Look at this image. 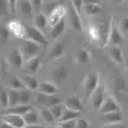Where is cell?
Returning <instances> with one entry per match:
<instances>
[{
  "mask_svg": "<svg viewBox=\"0 0 128 128\" xmlns=\"http://www.w3.org/2000/svg\"><path fill=\"white\" fill-rule=\"evenodd\" d=\"M64 108H66V107H64V104H63V103L56 104V106H54V107L49 108V109H50V112L53 113V116H54L55 120H59V119H60V117H62V114H63Z\"/></svg>",
  "mask_w": 128,
  "mask_h": 128,
  "instance_id": "cell-34",
  "label": "cell"
},
{
  "mask_svg": "<svg viewBox=\"0 0 128 128\" xmlns=\"http://www.w3.org/2000/svg\"><path fill=\"white\" fill-rule=\"evenodd\" d=\"M30 3H32V5H33V10L38 14V13H40V9H42V6H43V0H30Z\"/></svg>",
  "mask_w": 128,
  "mask_h": 128,
  "instance_id": "cell-39",
  "label": "cell"
},
{
  "mask_svg": "<svg viewBox=\"0 0 128 128\" xmlns=\"http://www.w3.org/2000/svg\"><path fill=\"white\" fill-rule=\"evenodd\" d=\"M3 120H5L6 123H9L10 126H13L14 128H24L26 126L24 117L19 116V114H13V113H6V116H4Z\"/></svg>",
  "mask_w": 128,
  "mask_h": 128,
  "instance_id": "cell-17",
  "label": "cell"
},
{
  "mask_svg": "<svg viewBox=\"0 0 128 128\" xmlns=\"http://www.w3.org/2000/svg\"><path fill=\"white\" fill-rule=\"evenodd\" d=\"M39 114H40L42 119L46 123H54L55 122V118H54V116H53V113L50 112L49 108H42Z\"/></svg>",
  "mask_w": 128,
  "mask_h": 128,
  "instance_id": "cell-31",
  "label": "cell"
},
{
  "mask_svg": "<svg viewBox=\"0 0 128 128\" xmlns=\"http://www.w3.org/2000/svg\"><path fill=\"white\" fill-rule=\"evenodd\" d=\"M0 106L3 108H9V97H8V89L0 86Z\"/></svg>",
  "mask_w": 128,
  "mask_h": 128,
  "instance_id": "cell-33",
  "label": "cell"
},
{
  "mask_svg": "<svg viewBox=\"0 0 128 128\" xmlns=\"http://www.w3.org/2000/svg\"><path fill=\"white\" fill-rule=\"evenodd\" d=\"M39 46H40L39 44H36V43H34V42H32L29 39H24L22 45H20V48H19L22 54H23V56H24V60L38 55L36 53L39 50Z\"/></svg>",
  "mask_w": 128,
  "mask_h": 128,
  "instance_id": "cell-4",
  "label": "cell"
},
{
  "mask_svg": "<svg viewBox=\"0 0 128 128\" xmlns=\"http://www.w3.org/2000/svg\"><path fill=\"white\" fill-rule=\"evenodd\" d=\"M49 128H59V127H49Z\"/></svg>",
  "mask_w": 128,
  "mask_h": 128,
  "instance_id": "cell-50",
  "label": "cell"
},
{
  "mask_svg": "<svg viewBox=\"0 0 128 128\" xmlns=\"http://www.w3.org/2000/svg\"><path fill=\"white\" fill-rule=\"evenodd\" d=\"M123 117L120 110L117 112H110V113H104L100 116V122L103 126H113V124H119L122 122Z\"/></svg>",
  "mask_w": 128,
  "mask_h": 128,
  "instance_id": "cell-10",
  "label": "cell"
},
{
  "mask_svg": "<svg viewBox=\"0 0 128 128\" xmlns=\"http://www.w3.org/2000/svg\"><path fill=\"white\" fill-rule=\"evenodd\" d=\"M113 3H120V2H123V0H112Z\"/></svg>",
  "mask_w": 128,
  "mask_h": 128,
  "instance_id": "cell-49",
  "label": "cell"
},
{
  "mask_svg": "<svg viewBox=\"0 0 128 128\" xmlns=\"http://www.w3.org/2000/svg\"><path fill=\"white\" fill-rule=\"evenodd\" d=\"M10 38V32L6 25H0V44L6 43Z\"/></svg>",
  "mask_w": 128,
  "mask_h": 128,
  "instance_id": "cell-36",
  "label": "cell"
},
{
  "mask_svg": "<svg viewBox=\"0 0 128 128\" xmlns=\"http://www.w3.org/2000/svg\"><path fill=\"white\" fill-rule=\"evenodd\" d=\"M122 42H123L122 32L119 30L118 26H116V25L112 23V24H110V28H109V33H108L107 43H108V44H112V46H118Z\"/></svg>",
  "mask_w": 128,
  "mask_h": 128,
  "instance_id": "cell-7",
  "label": "cell"
},
{
  "mask_svg": "<svg viewBox=\"0 0 128 128\" xmlns=\"http://www.w3.org/2000/svg\"><path fill=\"white\" fill-rule=\"evenodd\" d=\"M124 66H126V68L128 69V55L124 56Z\"/></svg>",
  "mask_w": 128,
  "mask_h": 128,
  "instance_id": "cell-48",
  "label": "cell"
},
{
  "mask_svg": "<svg viewBox=\"0 0 128 128\" xmlns=\"http://www.w3.org/2000/svg\"><path fill=\"white\" fill-rule=\"evenodd\" d=\"M90 59H92V55H90V53L86 48H80L78 50L77 63H79V64H88V63H90Z\"/></svg>",
  "mask_w": 128,
  "mask_h": 128,
  "instance_id": "cell-26",
  "label": "cell"
},
{
  "mask_svg": "<svg viewBox=\"0 0 128 128\" xmlns=\"http://www.w3.org/2000/svg\"><path fill=\"white\" fill-rule=\"evenodd\" d=\"M59 128H77V119L59 122Z\"/></svg>",
  "mask_w": 128,
  "mask_h": 128,
  "instance_id": "cell-38",
  "label": "cell"
},
{
  "mask_svg": "<svg viewBox=\"0 0 128 128\" xmlns=\"http://www.w3.org/2000/svg\"><path fill=\"white\" fill-rule=\"evenodd\" d=\"M0 128H14V127L10 126L9 123H6L5 120H2V122H0Z\"/></svg>",
  "mask_w": 128,
  "mask_h": 128,
  "instance_id": "cell-44",
  "label": "cell"
},
{
  "mask_svg": "<svg viewBox=\"0 0 128 128\" xmlns=\"http://www.w3.org/2000/svg\"><path fill=\"white\" fill-rule=\"evenodd\" d=\"M99 86V74L98 73H89L83 80V90L87 97H90L93 92Z\"/></svg>",
  "mask_w": 128,
  "mask_h": 128,
  "instance_id": "cell-2",
  "label": "cell"
},
{
  "mask_svg": "<svg viewBox=\"0 0 128 128\" xmlns=\"http://www.w3.org/2000/svg\"><path fill=\"white\" fill-rule=\"evenodd\" d=\"M9 86H10V88L16 89V90L25 89V84L23 83V80H22L20 78H12V79L9 80Z\"/></svg>",
  "mask_w": 128,
  "mask_h": 128,
  "instance_id": "cell-35",
  "label": "cell"
},
{
  "mask_svg": "<svg viewBox=\"0 0 128 128\" xmlns=\"http://www.w3.org/2000/svg\"><path fill=\"white\" fill-rule=\"evenodd\" d=\"M66 14H67V9L64 6H62V5L55 6L48 16V26H54L55 24H58L60 20L64 19Z\"/></svg>",
  "mask_w": 128,
  "mask_h": 128,
  "instance_id": "cell-6",
  "label": "cell"
},
{
  "mask_svg": "<svg viewBox=\"0 0 128 128\" xmlns=\"http://www.w3.org/2000/svg\"><path fill=\"white\" fill-rule=\"evenodd\" d=\"M67 14H68V20H69L70 26L77 32H83V24H82V20H80V15L74 10L73 6L69 10H67Z\"/></svg>",
  "mask_w": 128,
  "mask_h": 128,
  "instance_id": "cell-13",
  "label": "cell"
},
{
  "mask_svg": "<svg viewBox=\"0 0 128 128\" xmlns=\"http://www.w3.org/2000/svg\"><path fill=\"white\" fill-rule=\"evenodd\" d=\"M83 12L87 15H90V16L98 15L102 12V6H100V4H84Z\"/></svg>",
  "mask_w": 128,
  "mask_h": 128,
  "instance_id": "cell-29",
  "label": "cell"
},
{
  "mask_svg": "<svg viewBox=\"0 0 128 128\" xmlns=\"http://www.w3.org/2000/svg\"><path fill=\"white\" fill-rule=\"evenodd\" d=\"M8 4L10 6V9L13 12H16V4H18V0H8Z\"/></svg>",
  "mask_w": 128,
  "mask_h": 128,
  "instance_id": "cell-42",
  "label": "cell"
},
{
  "mask_svg": "<svg viewBox=\"0 0 128 128\" xmlns=\"http://www.w3.org/2000/svg\"><path fill=\"white\" fill-rule=\"evenodd\" d=\"M109 56L117 64H122L124 62V55H123V52H122V49L119 46H110V49H109Z\"/></svg>",
  "mask_w": 128,
  "mask_h": 128,
  "instance_id": "cell-22",
  "label": "cell"
},
{
  "mask_svg": "<svg viewBox=\"0 0 128 128\" xmlns=\"http://www.w3.org/2000/svg\"><path fill=\"white\" fill-rule=\"evenodd\" d=\"M38 92L39 93H43V94H48V96H54V94H58L59 89H58V87H56V84L54 82L45 80V82L39 83Z\"/></svg>",
  "mask_w": 128,
  "mask_h": 128,
  "instance_id": "cell-19",
  "label": "cell"
},
{
  "mask_svg": "<svg viewBox=\"0 0 128 128\" xmlns=\"http://www.w3.org/2000/svg\"><path fill=\"white\" fill-rule=\"evenodd\" d=\"M77 128H90V126L87 119L79 118V119H77Z\"/></svg>",
  "mask_w": 128,
  "mask_h": 128,
  "instance_id": "cell-41",
  "label": "cell"
},
{
  "mask_svg": "<svg viewBox=\"0 0 128 128\" xmlns=\"http://www.w3.org/2000/svg\"><path fill=\"white\" fill-rule=\"evenodd\" d=\"M35 102L36 104L42 106L43 108H52L56 104H60L63 103L60 98H58L55 94L54 96H48V94H43V93H36V97H35Z\"/></svg>",
  "mask_w": 128,
  "mask_h": 128,
  "instance_id": "cell-3",
  "label": "cell"
},
{
  "mask_svg": "<svg viewBox=\"0 0 128 128\" xmlns=\"http://www.w3.org/2000/svg\"><path fill=\"white\" fill-rule=\"evenodd\" d=\"M24 128H43V127L39 124H26Z\"/></svg>",
  "mask_w": 128,
  "mask_h": 128,
  "instance_id": "cell-46",
  "label": "cell"
},
{
  "mask_svg": "<svg viewBox=\"0 0 128 128\" xmlns=\"http://www.w3.org/2000/svg\"><path fill=\"white\" fill-rule=\"evenodd\" d=\"M63 104L66 108H69V109H73V110H77V112H83V109H84V104H83L82 99L78 96H74V94L69 96L63 102Z\"/></svg>",
  "mask_w": 128,
  "mask_h": 128,
  "instance_id": "cell-12",
  "label": "cell"
},
{
  "mask_svg": "<svg viewBox=\"0 0 128 128\" xmlns=\"http://www.w3.org/2000/svg\"><path fill=\"white\" fill-rule=\"evenodd\" d=\"M6 26H8L10 34H14L16 38L24 39V36H25V25H23L22 23H19L16 20H12V22L8 23Z\"/></svg>",
  "mask_w": 128,
  "mask_h": 128,
  "instance_id": "cell-18",
  "label": "cell"
},
{
  "mask_svg": "<svg viewBox=\"0 0 128 128\" xmlns=\"http://www.w3.org/2000/svg\"><path fill=\"white\" fill-rule=\"evenodd\" d=\"M39 117H40L39 112H38L36 109L32 108L26 114H24V120H25L26 124H38V122H39Z\"/></svg>",
  "mask_w": 128,
  "mask_h": 128,
  "instance_id": "cell-25",
  "label": "cell"
},
{
  "mask_svg": "<svg viewBox=\"0 0 128 128\" xmlns=\"http://www.w3.org/2000/svg\"><path fill=\"white\" fill-rule=\"evenodd\" d=\"M22 80H23V83L25 84V88H28V89H30V90H33V92L38 90V88H39V80H38L34 76L24 74V76L22 77Z\"/></svg>",
  "mask_w": 128,
  "mask_h": 128,
  "instance_id": "cell-21",
  "label": "cell"
},
{
  "mask_svg": "<svg viewBox=\"0 0 128 128\" xmlns=\"http://www.w3.org/2000/svg\"><path fill=\"white\" fill-rule=\"evenodd\" d=\"M84 4H99V0H84Z\"/></svg>",
  "mask_w": 128,
  "mask_h": 128,
  "instance_id": "cell-45",
  "label": "cell"
},
{
  "mask_svg": "<svg viewBox=\"0 0 128 128\" xmlns=\"http://www.w3.org/2000/svg\"><path fill=\"white\" fill-rule=\"evenodd\" d=\"M106 98H107V90H106L104 87H102V86L99 84L98 88H97V89L93 92V94L90 96V100H92L93 107H94L96 109H99Z\"/></svg>",
  "mask_w": 128,
  "mask_h": 128,
  "instance_id": "cell-8",
  "label": "cell"
},
{
  "mask_svg": "<svg viewBox=\"0 0 128 128\" xmlns=\"http://www.w3.org/2000/svg\"><path fill=\"white\" fill-rule=\"evenodd\" d=\"M66 26H67V24H66V20H60L58 24H55L54 26H50V30H49V35H50V38L53 39V40H56V39H59L60 38V35L66 32Z\"/></svg>",
  "mask_w": 128,
  "mask_h": 128,
  "instance_id": "cell-20",
  "label": "cell"
},
{
  "mask_svg": "<svg viewBox=\"0 0 128 128\" xmlns=\"http://www.w3.org/2000/svg\"><path fill=\"white\" fill-rule=\"evenodd\" d=\"M6 12V0H0V13Z\"/></svg>",
  "mask_w": 128,
  "mask_h": 128,
  "instance_id": "cell-43",
  "label": "cell"
},
{
  "mask_svg": "<svg viewBox=\"0 0 128 128\" xmlns=\"http://www.w3.org/2000/svg\"><path fill=\"white\" fill-rule=\"evenodd\" d=\"M102 128H123V127H120L119 124H113V126H103Z\"/></svg>",
  "mask_w": 128,
  "mask_h": 128,
  "instance_id": "cell-47",
  "label": "cell"
},
{
  "mask_svg": "<svg viewBox=\"0 0 128 128\" xmlns=\"http://www.w3.org/2000/svg\"><path fill=\"white\" fill-rule=\"evenodd\" d=\"M25 38L36 43V44H39V45H44V46L49 45V40L44 36L43 32L40 29H38L36 26L25 25Z\"/></svg>",
  "mask_w": 128,
  "mask_h": 128,
  "instance_id": "cell-1",
  "label": "cell"
},
{
  "mask_svg": "<svg viewBox=\"0 0 128 128\" xmlns=\"http://www.w3.org/2000/svg\"><path fill=\"white\" fill-rule=\"evenodd\" d=\"M34 26H36L38 29H45L48 26V16L43 13H38L35 16H34Z\"/></svg>",
  "mask_w": 128,
  "mask_h": 128,
  "instance_id": "cell-27",
  "label": "cell"
},
{
  "mask_svg": "<svg viewBox=\"0 0 128 128\" xmlns=\"http://www.w3.org/2000/svg\"><path fill=\"white\" fill-rule=\"evenodd\" d=\"M33 90L25 88L19 90V104H29V102L33 99Z\"/></svg>",
  "mask_w": 128,
  "mask_h": 128,
  "instance_id": "cell-28",
  "label": "cell"
},
{
  "mask_svg": "<svg viewBox=\"0 0 128 128\" xmlns=\"http://www.w3.org/2000/svg\"><path fill=\"white\" fill-rule=\"evenodd\" d=\"M117 110H120V107L118 104V102L112 98V97H107L103 102V104L100 106V108L98 109V112L100 114H104V113H110V112H117Z\"/></svg>",
  "mask_w": 128,
  "mask_h": 128,
  "instance_id": "cell-11",
  "label": "cell"
},
{
  "mask_svg": "<svg viewBox=\"0 0 128 128\" xmlns=\"http://www.w3.org/2000/svg\"><path fill=\"white\" fill-rule=\"evenodd\" d=\"M32 108H33V107H32L30 104H18V106H15V107H10V108L6 110V113L19 114V116H23V117H24V114H26Z\"/></svg>",
  "mask_w": 128,
  "mask_h": 128,
  "instance_id": "cell-23",
  "label": "cell"
},
{
  "mask_svg": "<svg viewBox=\"0 0 128 128\" xmlns=\"http://www.w3.org/2000/svg\"><path fill=\"white\" fill-rule=\"evenodd\" d=\"M66 55V45L63 43L58 42V43H54L49 52H48V58L49 59H60Z\"/></svg>",
  "mask_w": 128,
  "mask_h": 128,
  "instance_id": "cell-16",
  "label": "cell"
},
{
  "mask_svg": "<svg viewBox=\"0 0 128 128\" xmlns=\"http://www.w3.org/2000/svg\"><path fill=\"white\" fill-rule=\"evenodd\" d=\"M88 34H89L90 39H92L93 42H97V43H98V42L100 40V38H102L100 30H99V28L96 26V25H89V28H88Z\"/></svg>",
  "mask_w": 128,
  "mask_h": 128,
  "instance_id": "cell-32",
  "label": "cell"
},
{
  "mask_svg": "<svg viewBox=\"0 0 128 128\" xmlns=\"http://www.w3.org/2000/svg\"><path fill=\"white\" fill-rule=\"evenodd\" d=\"M8 62L15 68H23L24 66V56L19 48H14L8 54Z\"/></svg>",
  "mask_w": 128,
  "mask_h": 128,
  "instance_id": "cell-9",
  "label": "cell"
},
{
  "mask_svg": "<svg viewBox=\"0 0 128 128\" xmlns=\"http://www.w3.org/2000/svg\"><path fill=\"white\" fill-rule=\"evenodd\" d=\"M16 12L24 18H32L34 10H33V5L30 3V0H18Z\"/></svg>",
  "mask_w": 128,
  "mask_h": 128,
  "instance_id": "cell-14",
  "label": "cell"
},
{
  "mask_svg": "<svg viewBox=\"0 0 128 128\" xmlns=\"http://www.w3.org/2000/svg\"><path fill=\"white\" fill-rule=\"evenodd\" d=\"M80 113H82V112H77V110H73V109H69V108H64L63 114H62L59 122H66V120L77 119V118L80 116Z\"/></svg>",
  "mask_w": 128,
  "mask_h": 128,
  "instance_id": "cell-24",
  "label": "cell"
},
{
  "mask_svg": "<svg viewBox=\"0 0 128 128\" xmlns=\"http://www.w3.org/2000/svg\"><path fill=\"white\" fill-rule=\"evenodd\" d=\"M119 30H120L122 33L128 32V18H127V16L120 19V22H119Z\"/></svg>",
  "mask_w": 128,
  "mask_h": 128,
  "instance_id": "cell-40",
  "label": "cell"
},
{
  "mask_svg": "<svg viewBox=\"0 0 128 128\" xmlns=\"http://www.w3.org/2000/svg\"><path fill=\"white\" fill-rule=\"evenodd\" d=\"M50 77L54 80V83H60V82H64L69 77V72L66 67L58 66L50 72Z\"/></svg>",
  "mask_w": 128,
  "mask_h": 128,
  "instance_id": "cell-15",
  "label": "cell"
},
{
  "mask_svg": "<svg viewBox=\"0 0 128 128\" xmlns=\"http://www.w3.org/2000/svg\"><path fill=\"white\" fill-rule=\"evenodd\" d=\"M8 97H9V108L19 104V90L13 88L8 89Z\"/></svg>",
  "mask_w": 128,
  "mask_h": 128,
  "instance_id": "cell-30",
  "label": "cell"
},
{
  "mask_svg": "<svg viewBox=\"0 0 128 128\" xmlns=\"http://www.w3.org/2000/svg\"><path fill=\"white\" fill-rule=\"evenodd\" d=\"M72 6L74 8V10L80 15L83 13V6H84V0H70Z\"/></svg>",
  "mask_w": 128,
  "mask_h": 128,
  "instance_id": "cell-37",
  "label": "cell"
},
{
  "mask_svg": "<svg viewBox=\"0 0 128 128\" xmlns=\"http://www.w3.org/2000/svg\"><path fill=\"white\" fill-rule=\"evenodd\" d=\"M23 67H24V69H25V72L28 74H30V76L32 74H36L43 67V56L35 55L33 58L26 59Z\"/></svg>",
  "mask_w": 128,
  "mask_h": 128,
  "instance_id": "cell-5",
  "label": "cell"
}]
</instances>
